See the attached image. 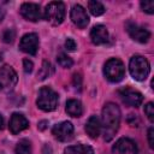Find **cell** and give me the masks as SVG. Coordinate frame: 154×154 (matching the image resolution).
<instances>
[{
  "label": "cell",
  "mask_w": 154,
  "mask_h": 154,
  "mask_svg": "<svg viewBox=\"0 0 154 154\" xmlns=\"http://www.w3.org/2000/svg\"><path fill=\"white\" fill-rule=\"evenodd\" d=\"M16 154H31V144L29 140H20L16 146Z\"/></svg>",
  "instance_id": "cell-21"
},
{
  "label": "cell",
  "mask_w": 154,
  "mask_h": 154,
  "mask_svg": "<svg viewBox=\"0 0 154 154\" xmlns=\"http://www.w3.org/2000/svg\"><path fill=\"white\" fill-rule=\"evenodd\" d=\"M18 77L13 67L10 65H4L0 67V91L8 93L17 84Z\"/></svg>",
  "instance_id": "cell-6"
},
{
  "label": "cell",
  "mask_w": 154,
  "mask_h": 154,
  "mask_svg": "<svg viewBox=\"0 0 154 154\" xmlns=\"http://www.w3.org/2000/svg\"><path fill=\"white\" fill-rule=\"evenodd\" d=\"M64 154H94V149L90 146L79 143L76 146H69L65 148Z\"/></svg>",
  "instance_id": "cell-18"
},
{
  "label": "cell",
  "mask_w": 154,
  "mask_h": 154,
  "mask_svg": "<svg viewBox=\"0 0 154 154\" xmlns=\"http://www.w3.org/2000/svg\"><path fill=\"white\" fill-rule=\"evenodd\" d=\"M65 48L67 49V51H75L76 48H77V45H76V42H75V40L73 38H71V37H69V38H66V41H65Z\"/></svg>",
  "instance_id": "cell-26"
},
{
  "label": "cell",
  "mask_w": 154,
  "mask_h": 154,
  "mask_svg": "<svg viewBox=\"0 0 154 154\" xmlns=\"http://www.w3.org/2000/svg\"><path fill=\"white\" fill-rule=\"evenodd\" d=\"M90 40L94 45L101 46L108 42V31L105 25H95L90 31Z\"/></svg>",
  "instance_id": "cell-15"
},
{
  "label": "cell",
  "mask_w": 154,
  "mask_h": 154,
  "mask_svg": "<svg viewBox=\"0 0 154 154\" xmlns=\"http://www.w3.org/2000/svg\"><path fill=\"white\" fill-rule=\"evenodd\" d=\"M88 8L90 11V13L95 17H99L101 14H103L105 12V7L100 2V1H96V0H91L88 2Z\"/></svg>",
  "instance_id": "cell-19"
},
{
  "label": "cell",
  "mask_w": 154,
  "mask_h": 154,
  "mask_svg": "<svg viewBox=\"0 0 154 154\" xmlns=\"http://www.w3.org/2000/svg\"><path fill=\"white\" fill-rule=\"evenodd\" d=\"M126 31L132 40H135L140 43H146L150 38V32L146 28H143L136 23H132V22L126 23Z\"/></svg>",
  "instance_id": "cell-10"
},
{
  "label": "cell",
  "mask_w": 154,
  "mask_h": 154,
  "mask_svg": "<svg viewBox=\"0 0 154 154\" xmlns=\"http://www.w3.org/2000/svg\"><path fill=\"white\" fill-rule=\"evenodd\" d=\"M1 38L5 43H12L16 38V31L13 29H5L1 34Z\"/></svg>",
  "instance_id": "cell-23"
},
{
  "label": "cell",
  "mask_w": 154,
  "mask_h": 154,
  "mask_svg": "<svg viewBox=\"0 0 154 154\" xmlns=\"http://www.w3.org/2000/svg\"><path fill=\"white\" fill-rule=\"evenodd\" d=\"M58 94L49 87H42L38 90L37 99H36V105L40 109L45 112H52L57 108L58 106Z\"/></svg>",
  "instance_id": "cell-2"
},
{
  "label": "cell",
  "mask_w": 154,
  "mask_h": 154,
  "mask_svg": "<svg viewBox=\"0 0 154 154\" xmlns=\"http://www.w3.org/2000/svg\"><path fill=\"white\" fill-rule=\"evenodd\" d=\"M43 18L52 25H59L65 18V5L61 1L49 2L43 12Z\"/></svg>",
  "instance_id": "cell-5"
},
{
  "label": "cell",
  "mask_w": 154,
  "mask_h": 154,
  "mask_svg": "<svg viewBox=\"0 0 154 154\" xmlns=\"http://www.w3.org/2000/svg\"><path fill=\"white\" fill-rule=\"evenodd\" d=\"M129 71L134 79L136 81H144L149 72H150V65L148 60L142 55H135L130 59L129 63Z\"/></svg>",
  "instance_id": "cell-3"
},
{
  "label": "cell",
  "mask_w": 154,
  "mask_h": 154,
  "mask_svg": "<svg viewBox=\"0 0 154 154\" xmlns=\"http://www.w3.org/2000/svg\"><path fill=\"white\" fill-rule=\"evenodd\" d=\"M4 17H5V10H4L2 7H0V23L2 22Z\"/></svg>",
  "instance_id": "cell-32"
},
{
  "label": "cell",
  "mask_w": 154,
  "mask_h": 154,
  "mask_svg": "<svg viewBox=\"0 0 154 154\" xmlns=\"http://www.w3.org/2000/svg\"><path fill=\"white\" fill-rule=\"evenodd\" d=\"M2 124H4V119H2V116L0 114V129L2 128Z\"/></svg>",
  "instance_id": "cell-33"
},
{
  "label": "cell",
  "mask_w": 154,
  "mask_h": 154,
  "mask_svg": "<svg viewBox=\"0 0 154 154\" xmlns=\"http://www.w3.org/2000/svg\"><path fill=\"white\" fill-rule=\"evenodd\" d=\"M103 75L112 83L120 82L124 78V76H125L124 64L118 58H111V59H108L105 63V66H103Z\"/></svg>",
  "instance_id": "cell-4"
},
{
  "label": "cell",
  "mask_w": 154,
  "mask_h": 154,
  "mask_svg": "<svg viewBox=\"0 0 154 154\" xmlns=\"http://www.w3.org/2000/svg\"><path fill=\"white\" fill-rule=\"evenodd\" d=\"M65 109H66V113H67L69 116L75 117V118H78V117H81V116L83 114V106H82V103H81L78 100H76V99H70V100H67Z\"/></svg>",
  "instance_id": "cell-17"
},
{
  "label": "cell",
  "mask_w": 154,
  "mask_h": 154,
  "mask_svg": "<svg viewBox=\"0 0 154 154\" xmlns=\"http://www.w3.org/2000/svg\"><path fill=\"white\" fill-rule=\"evenodd\" d=\"M118 93H119V96H120L122 101L124 103H126L128 106L138 107L143 102V95L140 91H137V90H135L132 88L125 87V88L120 89Z\"/></svg>",
  "instance_id": "cell-7"
},
{
  "label": "cell",
  "mask_w": 154,
  "mask_h": 154,
  "mask_svg": "<svg viewBox=\"0 0 154 154\" xmlns=\"http://www.w3.org/2000/svg\"><path fill=\"white\" fill-rule=\"evenodd\" d=\"M141 8H142L144 12L149 13V14L154 13V1H152V0L141 1Z\"/></svg>",
  "instance_id": "cell-24"
},
{
  "label": "cell",
  "mask_w": 154,
  "mask_h": 154,
  "mask_svg": "<svg viewBox=\"0 0 154 154\" xmlns=\"http://www.w3.org/2000/svg\"><path fill=\"white\" fill-rule=\"evenodd\" d=\"M81 76L79 75H77V73H75L73 75V83H75V85H77V83H78V87H81Z\"/></svg>",
  "instance_id": "cell-30"
},
{
  "label": "cell",
  "mask_w": 154,
  "mask_h": 154,
  "mask_svg": "<svg viewBox=\"0 0 154 154\" xmlns=\"http://www.w3.org/2000/svg\"><path fill=\"white\" fill-rule=\"evenodd\" d=\"M19 12H20V16L24 19L30 20V22H37L43 17L40 5L34 4V2H24V4H22Z\"/></svg>",
  "instance_id": "cell-9"
},
{
  "label": "cell",
  "mask_w": 154,
  "mask_h": 154,
  "mask_svg": "<svg viewBox=\"0 0 154 154\" xmlns=\"http://www.w3.org/2000/svg\"><path fill=\"white\" fill-rule=\"evenodd\" d=\"M0 154H4V153H2V152H1V150H0Z\"/></svg>",
  "instance_id": "cell-34"
},
{
  "label": "cell",
  "mask_w": 154,
  "mask_h": 154,
  "mask_svg": "<svg viewBox=\"0 0 154 154\" xmlns=\"http://www.w3.org/2000/svg\"><path fill=\"white\" fill-rule=\"evenodd\" d=\"M52 73H53V67H52L51 63H48V61L45 60V61L42 63L41 69H40L38 72H37V78L42 81V79H46L47 77H49Z\"/></svg>",
  "instance_id": "cell-20"
},
{
  "label": "cell",
  "mask_w": 154,
  "mask_h": 154,
  "mask_svg": "<svg viewBox=\"0 0 154 154\" xmlns=\"http://www.w3.org/2000/svg\"><path fill=\"white\" fill-rule=\"evenodd\" d=\"M144 113H146L147 118L153 123L154 122V105H153V102H148L144 106Z\"/></svg>",
  "instance_id": "cell-25"
},
{
  "label": "cell",
  "mask_w": 154,
  "mask_h": 154,
  "mask_svg": "<svg viewBox=\"0 0 154 154\" xmlns=\"http://www.w3.org/2000/svg\"><path fill=\"white\" fill-rule=\"evenodd\" d=\"M57 61H58V64H59L61 67H65V69L71 67L72 64H73L72 59H71L67 54H65V53H60V54L57 57Z\"/></svg>",
  "instance_id": "cell-22"
},
{
  "label": "cell",
  "mask_w": 154,
  "mask_h": 154,
  "mask_svg": "<svg viewBox=\"0 0 154 154\" xmlns=\"http://www.w3.org/2000/svg\"><path fill=\"white\" fill-rule=\"evenodd\" d=\"M100 123H101V131L103 134V140L106 142H109L119 129V124H120L119 107L113 102L106 103L102 108V116Z\"/></svg>",
  "instance_id": "cell-1"
},
{
  "label": "cell",
  "mask_w": 154,
  "mask_h": 154,
  "mask_svg": "<svg viewBox=\"0 0 154 154\" xmlns=\"http://www.w3.org/2000/svg\"><path fill=\"white\" fill-rule=\"evenodd\" d=\"M154 129L153 128H149L148 129V143H149V147L150 148H154Z\"/></svg>",
  "instance_id": "cell-29"
},
{
  "label": "cell",
  "mask_w": 154,
  "mask_h": 154,
  "mask_svg": "<svg viewBox=\"0 0 154 154\" xmlns=\"http://www.w3.org/2000/svg\"><path fill=\"white\" fill-rule=\"evenodd\" d=\"M19 48L24 53H28L30 55H35L38 49V37L35 32H29L22 36L19 41Z\"/></svg>",
  "instance_id": "cell-12"
},
{
  "label": "cell",
  "mask_w": 154,
  "mask_h": 154,
  "mask_svg": "<svg viewBox=\"0 0 154 154\" xmlns=\"http://www.w3.org/2000/svg\"><path fill=\"white\" fill-rule=\"evenodd\" d=\"M128 122H129V124L131 126H138V124H140V120H138V118L135 114H129Z\"/></svg>",
  "instance_id": "cell-28"
},
{
  "label": "cell",
  "mask_w": 154,
  "mask_h": 154,
  "mask_svg": "<svg viewBox=\"0 0 154 154\" xmlns=\"http://www.w3.org/2000/svg\"><path fill=\"white\" fill-rule=\"evenodd\" d=\"M47 124H48V122H47V120H42V122H40V123H38V125H37V126H38V129H40V130H45V129H46V126H47Z\"/></svg>",
  "instance_id": "cell-31"
},
{
  "label": "cell",
  "mask_w": 154,
  "mask_h": 154,
  "mask_svg": "<svg viewBox=\"0 0 154 154\" xmlns=\"http://www.w3.org/2000/svg\"><path fill=\"white\" fill-rule=\"evenodd\" d=\"M85 132L90 138H97L101 132V123L96 116H91L85 123Z\"/></svg>",
  "instance_id": "cell-16"
},
{
  "label": "cell",
  "mask_w": 154,
  "mask_h": 154,
  "mask_svg": "<svg viewBox=\"0 0 154 154\" xmlns=\"http://www.w3.org/2000/svg\"><path fill=\"white\" fill-rule=\"evenodd\" d=\"M28 126H29V120L22 113H13L11 116L10 124H8V129L11 131V134L17 135L20 131L25 130Z\"/></svg>",
  "instance_id": "cell-14"
},
{
  "label": "cell",
  "mask_w": 154,
  "mask_h": 154,
  "mask_svg": "<svg viewBox=\"0 0 154 154\" xmlns=\"http://www.w3.org/2000/svg\"><path fill=\"white\" fill-rule=\"evenodd\" d=\"M70 17H71L72 23L79 29H84L89 24V17L87 14V11L81 5L72 6L70 11Z\"/></svg>",
  "instance_id": "cell-13"
},
{
  "label": "cell",
  "mask_w": 154,
  "mask_h": 154,
  "mask_svg": "<svg viewBox=\"0 0 154 154\" xmlns=\"http://www.w3.org/2000/svg\"><path fill=\"white\" fill-rule=\"evenodd\" d=\"M23 69H24V71H25L26 73H30V72L32 71V69H34L32 61L29 60V59H24V60H23Z\"/></svg>",
  "instance_id": "cell-27"
},
{
  "label": "cell",
  "mask_w": 154,
  "mask_h": 154,
  "mask_svg": "<svg viewBox=\"0 0 154 154\" xmlns=\"http://www.w3.org/2000/svg\"><path fill=\"white\" fill-rule=\"evenodd\" d=\"M73 125L70 122H61L55 124L52 129V134L60 142H69L73 137Z\"/></svg>",
  "instance_id": "cell-8"
},
{
  "label": "cell",
  "mask_w": 154,
  "mask_h": 154,
  "mask_svg": "<svg viewBox=\"0 0 154 154\" xmlns=\"http://www.w3.org/2000/svg\"><path fill=\"white\" fill-rule=\"evenodd\" d=\"M113 154H138L136 143L128 137L119 138L112 147Z\"/></svg>",
  "instance_id": "cell-11"
}]
</instances>
